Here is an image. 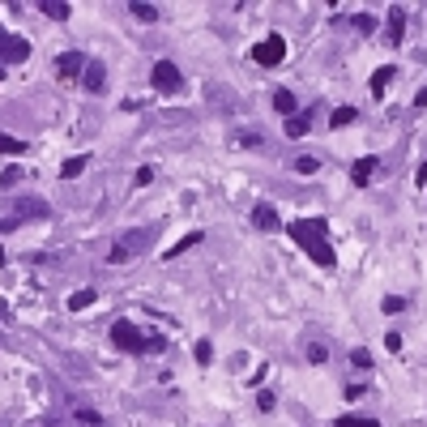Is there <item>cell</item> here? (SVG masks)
<instances>
[{"label":"cell","instance_id":"cell-7","mask_svg":"<svg viewBox=\"0 0 427 427\" xmlns=\"http://www.w3.org/2000/svg\"><path fill=\"white\" fill-rule=\"evenodd\" d=\"M30 56V43L26 39H17V35H0V64H21V60H26Z\"/></svg>","mask_w":427,"mask_h":427},{"label":"cell","instance_id":"cell-16","mask_svg":"<svg viewBox=\"0 0 427 427\" xmlns=\"http://www.w3.org/2000/svg\"><path fill=\"white\" fill-rule=\"evenodd\" d=\"M47 17H52V21H64L69 17V5H64V0H43V5H39Z\"/></svg>","mask_w":427,"mask_h":427},{"label":"cell","instance_id":"cell-13","mask_svg":"<svg viewBox=\"0 0 427 427\" xmlns=\"http://www.w3.org/2000/svg\"><path fill=\"white\" fill-rule=\"evenodd\" d=\"M376 167H381V163H376L372 154H367V158H359L355 167H350V180H355L359 188H367V180H372V175H376Z\"/></svg>","mask_w":427,"mask_h":427},{"label":"cell","instance_id":"cell-4","mask_svg":"<svg viewBox=\"0 0 427 427\" xmlns=\"http://www.w3.org/2000/svg\"><path fill=\"white\" fill-rule=\"evenodd\" d=\"M282 56H287V39H282V35H265L261 43H253V60L265 64V69L282 64Z\"/></svg>","mask_w":427,"mask_h":427},{"label":"cell","instance_id":"cell-33","mask_svg":"<svg viewBox=\"0 0 427 427\" xmlns=\"http://www.w3.org/2000/svg\"><path fill=\"white\" fill-rule=\"evenodd\" d=\"M363 393H367V389H363V385H346V393H342V397H350V401H359V397H363Z\"/></svg>","mask_w":427,"mask_h":427},{"label":"cell","instance_id":"cell-26","mask_svg":"<svg viewBox=\"0 0 427 427\" xmlns=\"http://www.w3.org/2000/svg\"><path fill=\"white\" fill-rule=\"evenodd\" d=\"M316 167H320V158H312V154H304V158H295V171H299V175H312Z\"/></svg>","mask_w":427,"mask_h":427},{"label":"cell","instance_id":"cell-34","mask_svg":"<svg viewBox=\"0 0 427 427\" xmlns=\"http://www.w3.org/2000/svg\"><path fill=\"white\" fill-rule=\"evenodd\" d=\"M385 346H389V350H401V334L389 329V334H385Z\"/></svg>","mask_w":427,"mask_h":427},{"label":"cell","instance_id":"cell-8","mask_svg":"<svg viewBox=\"0 0 427 427\" xmlns=\"http://www.w3.org/2000/svg\"><path fill=\"white\" fill-rule=\"evenodd\" d=\"M86 52H64L60 60H56V73H60V78L64 82H73V78H82V73H86Z\"/></svg>","mask_w":427,"mask_h":427},{"label":"cell","instance_id":"cell-32","mask_svg":"<svg viewBox=\"0 0 427 427\" xmlns=\"http://www.w3.org/2000/svg\"><path fill=\"white\" fill-rule=\"evenodd\" d=\"M78 423H86V427H98V415H94V410H78Z\"/></svg>","mask_w":427,"mask_h":427},{"label":"cell","instance_id":"cell-27","mask_svg":"<svg viewBox=\"0 0 427 427\" xmlns=\"http://www.w3.org/2000/svg\"><path fill=\"white\" fill-rule=\"evenodd\" d=\"M350 363L367 372V367H372V350H363V346H359V350H350Z\"/></svg>","mask_w":427,"mask_h":427},{"label":"cell","instance_id":"cell-14","mask_svg":"<svg viewBox=\"0 0 427 427\" xmlns=\"http://www.w3.org/2000/svg\"><path fill=\"white\" fill-rule=\"evenodd\" d=\"M82 171H86V154H73V158L60 163V175H64V180H78Z\"/></svg>","mask_w":427,"mask_h":427},{"label":"cell","instance_id":"cell-23","mask_svg":"<svg viewBox=\"0 0 427 427\" xmlns=\"http://www.w3.org/2000/svg\"><path fill=\"white\" fill-rule=\"evenodd\" d=\"M350 26H355L359 35H372V30H376V17H372V13H355V17H350Z\"/></svg>","mask_w":427,"mask_h":427},{"label":"cell","instance_id":"cell-36","mask_svg":"<svg viewBox=\"0 0 427 427\" xmlns=\"http://www.w3.org/2000/svg\"><path fill=\"white\" fill-rule=\"evenodd\" d=\"M17 227V218H0V235H5V231H13Z\"/></svg>","mask_w":427,"mask_h":427},{"label":"cell","instance_id":"cell-21","mask_svg":"<svg viewBox=\"0 0 427 427\" xmlns=\"http://www.w3.org/2000/svg\"><path fill=\"white\" fill-rule=\"evenodd\" d=\"M94 299H98L94 291H78V295H69V308H73V312H82V308H90V304H94Z\"/></svg>","mask_w":427,"mask_h":427},{"label":"cell","instance_id":"cell-2","mask_svg":"<svg viewBox=\"0 0 427 427\" xmlns=\"http://www.w3.org/2000/svg\"><path fill=\"white\" fill-rule=\"evenodd\" d=\"M111 342L120 350H129V355H158V350L167 346L158 334H141L133 320H111Z\"/></svg>","mask_w":427,"mask_h":427},{"label":"cell","instance_id":"cell-30","mask_svg":"<svg viewBox=\"0 0 427 427\" xmlns=\"http://www.w3.org/2000/svg\"><path fill=\"white\" fill-rule=\"evenodd\" d=\"M21 180V167H5V175H0V184H5V188H13Z\"/></svg>","mask_w":427,"mask_h":427},{"label":"cell","instance_id":"cell-3","mask_svg":"<svg viewBox=\"0 0 427 427\" xmlns=\"http://www.w3.org/2000/svg\"><path fill=\"white\" fill-rule=\"evenodd\" d=\"M154 235H158V227H141V231H124L116 244H111V253H107V261L111 265H124V261H137L149 244H154Z\"/></svg>","mask_w":427,"mask_h":427},{"label":"cell","instance_id":"cell-12","mask_svg":"<svg viewBox=\"0 0 427 427\" xmlns=\"http://www.w3.org/2000/svg\"><path fill=\"white\" fill-rule=\"evenodd\" d=\"M401 35H406V9H393V13H389V21H385V39L397 47V43H401Z\"/></svg>","mask_w":427,"mask_h":427},{"label":"cell","instance_id":"cell-24","mask_svg":"<svg viewBox=\"0 0 427 427\" xmlns=\"http://www.w3.org/2000/svg\"><path fill=\"white\" fill-rule=\"evenodd\" d=\"M0 154H26V145L17 137H9V133H0Z\"/></svg>","mask_w":427,"mask_h":427},{"label":"cell","instance_id":"cell-35","mask_svg":"<svg viewBox=\"0 0 427 427\" xmlns=\"http://www.w3.org/2000/svg\"><path fill=\"white\" fill-rule=\"evenodd\" d=\"M257 406H261V410H273V393H257Z\"/></svg>","mask_w":427,"mask_h":427},{"label":"cell","instance_id":"cell-10","mask_svg":"<svg viewBox=\"0 0 427 427\" xmlns=\"http://www.w3.org/2000/svg\"><path fill=\"white\" fill-rule=\"evenodd\" d=\"M253 222H257V231H278L282 227V218H278V210H273L269 201H257L253 206Z\"/></svg>","mask_w":427,"mask_h":427},{"label":"cell","instance_id":"cell-38","mask_svg":"<svg viewBox=\"0 0 427 427\" xmlns=\"http://www.w3.org/2000/svg\"><path fill=\"white\" fill-rule=\"evenodd\" d=\"M415 107H427V90H419V94H415Z\"/></svg>","mask_w":427,"mask_h":427},{"label":"cell","instance_id":"cell-31","mask_svg":"<svg viewBox=\"0 0 427 427\" xmlns=\"http://www.w3.org/2000/svg\"><path fill=\"white\" fill-rule=\"evenodd\" d=\"M235 141H239V145H261V141H265V137H261V133H239V137H235Z\"/></svg>","mask_w":427,"mask_h":427},{"label":"cell","instance_id":"cell-20","mask_svg":"<svg viewBox=\"0 0 427 427\" xmlns=\"http://www.w3.org/2000/svg\"><path fill=\"white\" fill-rule=\"evenodd\" d=\"M129 9H133V17H137V21H158V9H154V5H141V0H133Z\"/></svg>","mask_w":427,"mask_h":427},{"label":"cell","instance_id":"cell-5","mask_svg":"<svg viewBox=\"0 0 427 427\" xmlns=\"http://www.w3.org/2000/svg\"><path fill=\"white\" fill-rule=\"evenodd\" d=\"M149 86H154L158 94H175L184 86V78H180V69H175L171 60H158L154 69H149Z\"/></svg>","mask_w":427,"mask_h":427},{"label":"cell","instance_id":"cell-17","mask_svg":"<svg viewBox=\"0 0 427 427\" xmlns=\"http://www.w3.org/2000/svg\"><path fill=\"white\" fill-rule=\"evenodd\" d=\"M192 244H201V231H192V235H184L180 244H175V248H167V261H175V257H184V253H188Z\"/></svg>","mask_w":427,"mask_h":427},{"label":"cell","instance_id":"cell-37","mask_svg":"<svg viewBox=\"0 0 427 427\" xmlns=\"http://www.w3.org/2000/svg\"><path fill=\"white\" fill-rule=\"evenodd\" d=\"M415 180H419V184H427V158H423V167L415 171Z\"/></svg>","mask_w":427,"mask_h":427},{"label":"cell","instance_id":"cell-29","mask_svg":"<svg viewBox=\"0 0 427 427\" xmlns=\"http://www.w3.org/2000/svg\"><path fill=\"white\" fill-rule=\"evenodd\" d=\"M325 359H329V350H325L320 342H312L308 346V363H325Z\"/></svg>","mask_w":427,"mask_h":427},{"label":"cell","instance_id":"cell-9","mask_svg":"<svg viewBox=\"0 0 427 427\" xmlns=\"http://www.w3.org/2000/svg\"><path fill=\"white\" fill-rule=\"evenodd\" d=\"M82 86H86V94H103V90H107V69H103V60H90V64H86Z\"/></svg>","mask_w":427,"mask_h":427},{"label":"cell","instance_id":"cell-25","mask_svg":"<svg viewBox=\"0 0 427 427\" xmlns=\"http://www.w3.org/2000/svg\"><path fill=\"white\" fill-rule=\"evenodd\" d=\"M197 363H201V367H206V363H214V342H206V338L197 342Z\"/></svg>","mask_w":427,"mask_h":427},{"label":"cell","instance_id":"cell-15","mask_svg":"<svg viewBox=\"0 0 427 427\" xmlns=\"http://www.w3.org/2000/svg\"><path fill=\"white\" fill-rule=\"evenodd\" d=\"M273 111L295 116V94H291V90H273Z\"/></svg>","mask_w":427,"mask_h":427},{"label":"cell","instance_id":"cell-18","mask_svg":"<svg viewBox=\"0 0 427 427\" xmlns=\"http://www.w3.org/2000/svg\"><path fill=\"white\" fill-rule=\"evenodd\" d=\"M282 133H287V137H304V133H308V116H291V120L282 124Z\"/></svg>","mask_w":427,"mask_h":427},{"label":"cell","instance_id":"cell-1","mask_svg":"<svg viewBox=\"0 0 427 427\" xmlns=\"http://www.w3.org/2000/svg\"><path fill=\"white\" fill-rule=\"evenodd\" d=\"M291 239L304 248L320 269H334L338 265L334 244H329V235H325V218H299V222H291Z\"/></svg>","mask_w":427,"mask_h":427},{"label":"cell","instance_id":"cell-22","mask_svg":"<svg viewBox=\"0 0 427 427\" xmlns=\"http://www.w3.org/2000/svg\"><path fill=\"white\" fill-rule=\"evenodd\" d=\"M334 427H381V423H376V419H363V415H342Z\"/></svg>","mask_w":427,"mask_h":427},{"label":"cell","instance_id":"cell-6","mask_svg":"<svg viewBox=\"0 0 427 427\" xmlns=\"http://www.w3.org/2000/svg\"><path fill=\"white\" fill-rule=\"evenodd\" d=\"M52 214V206H47L43 197H17L13 201V218L17 222H26V218H47Z\"/></svg>","mask_w":427,"mask_h":427},{"label":"cell","instance_id":"cell-11","mask_svg":"<svg viewBox=\"0 0 427 427\" xmlns=\"http://www.w3.org/2000/svg\"><path fill=\"white\" fill-rule=\"evenodd\" d=\"M397 78V69L393 64H381L372 73V82H367V90H372V98H385V90H389V82Z\"/></svg>","mask_w":427,"mask_h":427},{"label":"cell","instance_id":"cell-28","mask_svg":"<svg viewBox=\"0 0 427 427\" xmlns=\"http://www.w3.org/2000/svg\"><path fill=\"white\" fill-rule=\"evenodd\" d=\"M381 308H385V312L393 316V312H401V308H406V299H397V295H385V299H381Z\"/></svg>","mask_w":427,"mask_h":427},{"label":"cell","instance_id":"cell-19","mask_svg":"<svg viewBox=\"0 0 427 427\" xmlns=\"http://www.w3.org/2000/svg\"><path fill=\"white\" fill-rule=\"evenodd\" d=\"M355 120H359V111H355V107H338L329 124H334V129H346V124H355Z\"/></svg>","mask_w":427,"mask_h":427}]
</instances>
